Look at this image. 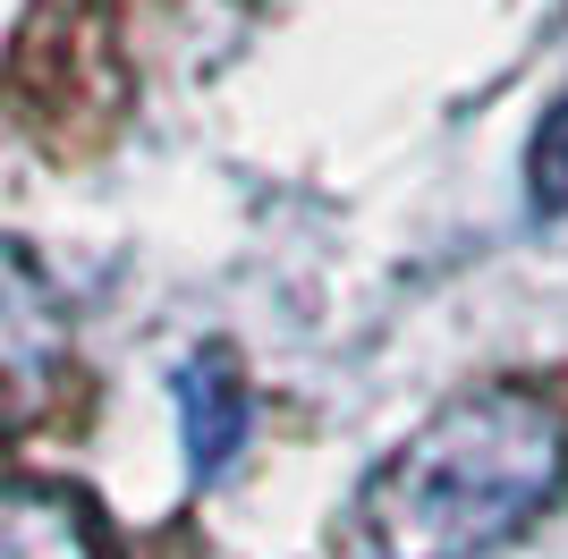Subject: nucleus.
Here are the masks:
<instances>
[{"instance_id":"f257e3e1","label":"nucleus","mask_w":568,"mask_h":559,"mask_svg":"<svg viewBox=\"0 0 568 559\" xmlns=\"http://www.w3.org/2000/svg\"><path fill=\"white\" fill-rule=\"evenodd\" d=\"M568 491V416L526 382H484L425 416L356 491L365 559H493Z\"/></svg>"},{"instance_id":"f03ea898","label":"nucleus","mask_w":568,"mask_h":559,"mask_svg":"<svg viewBox=\"0 0 568 559\" xmlns=\"http://www.w3.org/2000/svg\"><path fill=\"white\" fill-rule=\"evenodd\" d=\"M179 398V433H187V475L195 484H221L255 433V398H246V373H237L230 348H195L170 382Z\"/></svg>"},{"instance_id":"7ed1b4c3","label":"nucleus","mask_w":568,"mask_h":559,"mask_svg":"<svg viewBox=\"0 0 568 559\" xmlns=\"http://www.w3.org/2000/svg\"><path fill=\"white\" fill-rule=\"evenodd\" d=\"M0 559H102L94 517L51 484H0Z\"/></svg>"},{"instance_id":"20e7f679","label":"nucleus","mask_w":568,"mask_h":559,"mask_svg":"<svg viewBox=\"0 0 568 559\" xmlns=\"http://www.w3.org/2000/svg\"><path fill=\"white\" fill-rule=\"evenodd\" d=\"M51 339H60V305H51L43 272H34L26 255H9V246H0V373L43 365Z\"/></svg>"},{"instance_id":"39448f33","label":"nucleus","mask_w":568,"mask_h":559,"mask_svg":"<svg viewBox=\"0 0 568 559\" xmlns=\"http://www.w3.org/2000/svg\"><path fill=\"white\" fill-rule=\"evenodd\" d=\"M526 195H535V212H568V102H551L526 144Z\"/></svg>"}]
</instances>
